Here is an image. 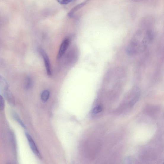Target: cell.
Here are the masks:
<instances>
[{"label": "cell", "instance_id": "cell-10", "mask_svg": "<svg viewBox=\"0 0 164 164\" xmlns=\"http://www.w3.org/2000/svg\"><path fill=\"white\" fill-rule=\"evenodd\" d=\"M103 110V107L99 105L95 107L93 111V114H97L101 112Z\"/></svg>", "mask_w": 164, "mask_h": 164}, {"label": "cell", "instance_id": "cell-9", "mask_svg": "<svg viewBox=\"0 0 164 164\" xmlns=\"http://www.w3.org/2000/svg\"><path fill=\"white\" fill-rule=\"evenodd\" d=\"M12 115L14 119L19 123V125L24 128H26V127L25 124L23 122L17 114L16 113L13 112Z\"/></svg>", "mask_w": 164, "mask_h": 164}, {"label": "cell", "instance_id": "cell-5", "mask_svg": "<svg viewBox=\"0 0 164 164\" xmlns=\"http://www.w3.org/2000/svg\"><path fill=\"white\" fill-rule=\"evenodd\" d=\"M0 89L2 93L9 89L8 84L5 79L1 76L0 78Z\"/></svg>", "mask_w": 164, "mask_h": 164}, {"label": "cell", "instance_id": "cell-2", "mask_svg": "<svg viewBox=\"0 0 164 164\" xmlns=\"http://www.w3.org/2000/svg\"><path fill=\"white\" fill-rule=\"evenodd\" d=\"M38 51L40 54L42 55L46 68L47 74L48 75L51 76L52 74V71L50 65V61L48 56L47 55L45 52L41 48H39Z\"/></svg>", "mask_w": 164, "mask_h": 164}, {"label": "cell", "instance_id": "cell-15", "mask_svg": "<svg viewBox=\"0 0 164 164\" xmlns=\"http://www.w3.org/2000/svg\"><path fill=\"white\" fill-rule=\"evenodd\" d=\"M163 164H164V163H163Z\"/></svg>", "mask_w": 164, "mask_h": 164}, {"label": "cell", "instance_id": "cell-12", "mask_svg": "<svg viewBox=\"0 0 164 164\" xmlns=\"http://www.w3.org/2000/svg\"><path fill=\"white\" fill-rule=\"evenodd\" d=\"M32 84V82L31 79L30 78H28L27 80L26 85L25 86L26 88L27 89H28L31 87Z\"/></svg>", "mask_w": 164, "mask_h": 164}, {"label": "cell", "instance_id": "cell-7", "mask_svg": "<svg viewBox=\"0 0 164 164\" xmlns=\"http://www.w3.org/2000/svg\"><path fill=\"white\" fill-rule=\"evenodd\" d=\"M50 96V92L47 90H45L42 92L41 95L42 101L46 102L49 99Z\"/></svg>", "mask_w": 164, "mask_h": 164}, {"label": "cell", "instance_id": "cell-13", "mask_svg": "<svg viewBox=\"0 0 164 164\" xmlns=\"http://www.w3.org/2000/svg\"><path fill=\"white\" fill-rule=\"evenodd\" d=\"M72 1L71 0H62V1L59 0L58 1V2L61 4L66 5Z\"/></svg>", "mask_w": 164, "mask_h": 164}, {"label": "cell", "instance_id": "cell-3", "mask_svg": "<svg viewBox=\"0 0 164 164\" xmlns=\"http://www.w3.org/2000/svg\"><path fill=\"white\" fill-rule=\"evenodd\" d=\"M26 136L31 150L37 157L41 158V154L33 138H31L30 134L27 133H26Z\"/></svg>", "mask_w": 164, "mask_h": 164}, {"label": "cell", "instance_id": "cell-4", "mask_svg": "<svg viewBox=\"0 0 164 164\" xmlns=\"http://www.w3.org/2000/svg\"><path fill=\"white\" fill-rule=\"evenodd\" d=\"M70 40L66 38L63 40L62 43L58 51L57 56L58 59L61 58L66 53L70 45Z\"/></svg>", "mask_w": 164, "mask_h": 164}, {"label": "cell", "instance_id": "cell-11", "mask_svg": "<svg viewBox=\"0 0 164 164\" xmlns=\"http://www.w3.org/2000/svg\"><path fill=\"white\" fill-rule=\"evenodd\" d=\"M5 106L4 101L1 95H0V109L1 110L4 109Z\"/></svg>", "mask_w": 164, "mask_h": 164}, {"label": "cell", "instance_id": "cell-14", "mask_svg": "<svg viewBox=\"0 0 164 164\" xmlns=\"http://www.w3.org/2000/svg\"><path fill=\"white\" fill-rule=\"evenodd\" d=\"M8 164H11V163H8Z\"/></svg>", "mask_w": 164, "mask_h": 164}, {"label": "cell", "instance_id": "cell-8", "mask_svg": "<svg viewBox=\"0 0 164 164\" xmlns=\"http://www.w3.org/2000/svg\"><path fill=\"white\" fill-rule=\"evenodd\" d=\"M140 97V94L138 93L135 95L134 97L129 101V104L130 107L133 106L138 101Z\"/></svg>", "mask_w": 164, "mask_h": 164}, {"label": "cell", "instance_id": "cell-6", "mask_svg": "<svg viewBox=\"0 0 164 164\" xmlns=\"http://www.w3.org/2000/svg\"><path fill=\"white\" fill-rule=\"evenodd\" d=\"M86 3V2H84L77 6H75L72 9H71L69 12V13H68V16L70 17H72L75 12L77 11L80 9H81L82 7L85 5Z\"/></svg>", "mask_w": 164, "mask_h": 164}, {"label": "cell", "instance_id": "cell-1", "mask_svg": "<svg viewBox=\"0 0 164 164\" xmlns=\"http://www.w3.org/2000/svg\"><path fill=\"white\" fill-rule=\"evenodd\" d=\"M154 38L153 31L149 28L139 30L135 34L127 49L128 53L134 54L146 50Z\"/></svg>", "mask_w": 164, "mask_h": 164}]
</instances>
